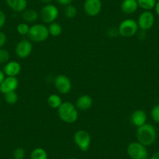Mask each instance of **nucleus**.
I'll list each match as a JSON object with an SVG mask.
<instances>
[{
    "mask_svg": "<svg viewBox=\"0 0 159 159\" xmlns=\"http://www.w3.org/2000/svg\"><path fill=\"white\" fill-rule=\"evenodd\" d=\"M6 20H7L6 14L2 10H0V29H2L3 27V26L5 25Z\"/></svg>",
    "mask_w": 159,
    "mask_h": 159,
    "instance_id": "obj_30",
    "label": "nucleus"
},
{
    "mask_svg": "<svg viewBox=\"0 0 159 159\" xmlns=\"http://www.w3.org/2000/svg\"><path fill=\"white\" fill-rule=\"evenodd\" d=\"M7 6L16 13H23L27 7V0H6Z\"/></svg>",
    "mask_w": 159,
    "mask_h": 159,
    "instance_id": "obj_16",
    "label": "nucleus"
},
{
    "mask_svg": "<svg viewBox=\"0 0 159 159\" xmlns=\"http://www.w3.org/2000/svg\"><path fill=\"white\" fill-rule=\"evenodd\" d=\"M5 77H6L5 73H3V71H2V70H0V84H2V81H3V80L5 79Z\"/></svg>",
    "mask_w": 159,
    "mask_h": 159,
    "instance_id": "obj_32",
    "label": "nucleus"
},
{
    "mask_svg": "<svg viewBox=\"0 0 159 159\" xmlns=\"http://www.w3.org/2000/svg\"><path fill=\"white\" fill-rule=\"evenodd\" d=\"M138 7L137 0H123L121 4V10L126 14H133Z\"/></svg>",
    "mask_w": 159,
    "mask_h": 159,
    "instance_id": "obj_17",
    "label": "nucleus"
},
{
    "mask_svg": "<svg viewBox=\"0 0 159 159\" xmlns=\"http://www.w3.org/2000/svg\"><path fill=\"white\" fill-rule=\"evenodd\" d=\"M12 159H16V158H12Z\"/></svg>",
    "mask_w": 159,
    "mask_h": 159,
    "instance_id": "obj_39",
    "label": "nucleus"
},
{
    "mask_svg": "<svg viewBox=\"0 0 159 159\" xmlns=\"http://www.w3.org/2000/svg\"><path fill=\"white\" fill-rule=\"evenodd\" d=\"M21 71V66L16 61H9L5 64L3 73L7 76H16L20 74Z\"/></svg>",
    "mask_w": 159,
    "mask_h": 159,
    "instance_id": "obj_14",
    "label": "nucleus"
},
{
    "mask_svg": "<svg viewBox=\"0 0 159 159\" xmlns=\"http://www.w3.org/2000/svg\"><path fill=\"white\" fill-rule=\"evenodd\" d=\"M18 85H19V81L16 76H7L0 84V92L5 94L7 93L16 91Z\"/></svg>",
    "mask_w": 159,
    "mask_h": 159,
    "instance_id": "obj_12",
    "label": "nucleus"
},
{
    "mask_svg": "<svg viewBox=\"0 0 159 159\" xmlns=\"http://www.w3.org/2000/svg\"><path fill=\"white\" fill-rule=\"evenodd\" d=\"M151 117L154 123L159 124V104L154 105L151 111Z\"/></svg>",
    "mask_w": 159,
    "mask_h": 159,
    "instance_id": "obj_27",
    "label": "nucleus"
},
{
    "mask_svg": "<svg viewBox=\"0 0 159 159\" xmlns=\"http://www.w3.org/2000/svg\"><path fill=\"white\" fill-rule=\"evenodd\" d=\"M39 17L38 12L34 9H26L22 13V19L26 23H34Z\"/></svg>",
    "mask_w": 159,
    "mask_h": 159,
    "instance_id": "obj_18",
    "label": "nucleus"
},
{
    "mask_svg": "<svg viewBox=\"0 0 159 159\" xmlns=\"http://www.w3.org/2000/svg\"><path fill=\"white\" fill-rule=\"evenodd\" d=\"M58 116L62 122L70 124L77 120L79 113L76 107L72 102H65L58 108Z\"/></svg>",
    "mask_w": 159,
    "mask_h": 159,
    "instance_id": "obj_2",
    "label": "nucleus"
},
{
    "mask_svg": "<svg viewBox=\"0 0 159 159\" xmlns=\"http://www.w3.org/2000/svg\"><path fill=\"white\" fill-rule=\"evenodd\" d=\"M32 50H33V45L30 40L23 39L20 40L16 45L15 52L20 59H25L30 56Z\"/></svg>",
    "mask_w": 159,
    "mask_h": 159,
    "instance_id": "obj_10",
    "label": "nucleus"
},
{
    "mask_svg": "<svg viewBox=\"0 0 159 159\" xmlns=\"http://www.w3.org/2000/svg\"><path fill=\"white\" fill-rule=\"evenodd\" d=\"M7 38L6 34L2 31H0V48H2L5 45V44L7 43Z\"/></svg>",
    "mask_w": 159,
    "mask_h": 159,
    "instance_id": "obj_29",
    "label": "nucleus"
},
{
    "mask_svg": "<svg viewBox=\"0 0 159 159\" xmlns=\"http://www.w3.org/2000/svg\"><path fill=\"white\" fill-rule=\"evenodd\" d=\"M136 137L139 143L146 147L151 146L157 139V131L153 125L145 123L143 126L137 127Z\"/></svg>",
    "mask_w": 159,
    "mask_h": 159,
    "instance_id": "obj_1",
    "label": "nucleus"
},
{
    "mask_svg": "<svg viewBox=\"0 0 159 159\" xmlns=\"http://www.w3.org/2000/svg\"><path fill=\"white\" fill-rule=\"evenodd\" d=\"M73 140L76 146L82 151H87L89 150L91 143V137L89 133L84 129H79L73 136Z\"/></svg>",
    "mask_w": 159,
    "mask_h": 159,
    "instance_id": "obj_6",
    "label": "nucleus"
},
{
    "mask_svg": "<svg viewBox=\"0 0 159 159\" xmlns=\"http://www.w3.org/2000/svg\"><path fill=\"white\" fill-rule=\"evenodd\" d=\"M41 2H43V3H45L47 5V4H50V2L52 1V0H40Z\"/></svg>",
    "mask_w": 159,
    "mask_h": 159,
    "instance_id": "obj_35",
    "label": "nucleus"
},
{
    "mask_svg": "<svg viewBox=\"0 0 159 159\" xmlns=\"http://www.w3.org/2000/svg\"><path fill=\"white\" fill-rule=\"evenodd\" d=\"M150 159H159V151L154 153V154L151 155V157H150Z\"/></svg>",
    "mask_w": 159,
    "mask_h": 159,
    "instance_id": "obj_33",
    "label": "nucleus"
},
{
    "mask_svg": "<svg viewBox=\"0 0 159 159\" xmlns=\"http://www.w3.org/2000/svg\"><path fill=\"white\" fill-rule=\"evenodd\" d=\"M126 152L131 159H148L149 157L147 147L138 141L129 143L126 148Z\"/></svg>",
    "mask_w": 159,
    "mask_h": 159,
    "instance_id": "obj_4",
    "label": "nucleus"
},
{
    "mask_svg": "<svg viewBox=\"0 0 159 159\" xmlns=\"http://www.w3.org/2000/svg\"><path fill=\"white\" fill-rule=\"evenodd\" d=\"M39 16L42 22L50 24L56 22V20L59 16V10L55 5L47 4L42 9L39 13Z\"/></svg>",
    "mask_w": 159,
    "mask_h": 159,
    "instance_id": "obj_7",
    "label": "nucleus"
},
{
    "mask_svg": "<svg viewBox=\"0 0 159 159\" xmlns=\"http://www.w3.org/2000/svg\"><path fill=\"white\" fill-rule=\"evenodd\" d=\"M30 159H48V154L43 148H34L30 153Z\"/></svg>",
    "mask_w": 159,
    "mask_h": 159,
    "instance_id": "obj_20",
    "label": "nucleus"
},
{
    "mask_svg": "<svg viewBox=\"0 0 159 159\" xmlns=\"http://www.w3.org/2000/svg\"><path fill=\"white\" fill-rule=\"evenodd\" d=\"M102 8L101 0H85L84 10L85 13L90 16H95L100 13Z\"/></svg>",
    "mask_w": 159,
    "mask_h": 159,
    "instance_id": "obj_11",
    "label": "nucleus"
},
{
    "mask_svg": "<svg viewBox=\"0 0 159 159\" xmlns=\"http://www.w3.org/2000/svg\"><path fill=\"white\" fill-rule=\"evenodd\" d=\"M93 105L92 98L88 94L80 96L76 102V107L78 110L86 111L90 109Z\"/></svg>",
    "mask_w": 159,
    "mask_h": 159,
    "instance_id": "obj_15",
    "label": "nucleus"
},
{
    "mask_svg": "<svg viewBox=\"0 0 159 159\" xmlns=\"http://www.w3.org/2000/svg\"><path fill=\"white\" fill-rule=\"evenodd\" d=\"M154 21H155V18L152 12L143 11L139 16L137 24L140 30L147 31L152 28L154 24Z\"/></svg>",
    "mask_w": 159,
    "mask_h": 159,
    "instance_id": "obj_8",
    "label": "nucleus"
},
{
    "mask_svg": "<svg viewBox=\"0 0 159 159\" xmlns=\"http://www.w3.org/2000/svg\"><path fill=\"white\" fill-rule=\"evenodd\" d=\"M4 99L9 105H14L18 101V94H16V91L7 93L4 94Z\"/></svg>",
    "mask_w": 159,
    "mask_h": 159,
    "instance_id": "obj_24",
    "label": "nucleus"
},
{
    "mask_svg": "<svg viewBox=\"0 0 159 159\" xmlns=\"http://www.w3.org/2000/svg\"><path fill=\"white\" fill-rule=\"evenodd\" d=\"M154 10H155V13H157V16H159V1H157V3H156L155 7H154Z\"/></svg>",
    "mask_w": 159,
    "mask_h": 159,
    "instance_id": "obj_34",
    "label": "nucleus"
},
{
    "mask_svg": "<svg viewBox=\"0 0 159 159\" xmlns=\"http://www.w3.org/2000/svg\"><path fill=\"white\" fill-rule=\"evenodd\" d=\"M0 104H1V99H0Z\"/></svg>",
    "mask_w": 159,
    "mask_h": 159,
    "instance_id": "obj_37",
    "label": "nucleus"
},
{
    "mask_svg": "<svg viewBox=\"0 0 159 159\" xmlns=\"http://www.w3.org/2000/svg\"><path fill=\"white\" fill-rule=\"evenodd\" d=\"M67 159H78L76 157H70V158H67Z\"/></svg>",
    "mask_w": 159,
    "mask_h": 159,
    "instance_id": "obj_36",
    "label": "nucleus"
},
{
    "mask_svg": "<svg viewBox=\"0 0 159 159\" xmlns=\"http://www.w3.org/2000/svg\"><path fill=\"white\" fill-rule=\"evenodd\" d=\"M138 7L144 11H151L154 9L157 1L156 0H137Z\"/></svg>",
    "mask_w": 159,
    "mask_h": 159,
    "instance_id": "obj_19",
    "label": "nucleus"
},
{
    "mask_svg": "<svg viewBox=\"0 0 159 159\" xmlns=\"http://www.w3.org/2000/svg\"><path fill=\"white\" fill-rule=\"evenodd\" d=\"M156 1H157H157H159V0H156Z\"/></svg>",
    "mask_w": 159,
    "mask_h": 159,
    "instance_id": "obj_38",
    "label": "nucleus"
},
{
    "mask_svg": "<svg viewBox=\"0 0 159 159\" xmlns=\"http://www.w3.org/2000/svg\"><path fill=\"white\" fill-rule=\"evenodd\" d=\"M56 2H57L59 5L67 7V6L69 5H71L73 0H56Z\"/></svg>",
    "mask_w": 159,
    "mask_h": 159,
    "instance_id": "obj_31",
    "label": "nucleus"
},
{
    "mask_svg": "<svg viewBox=\"0 0 159 159\" xmlns=\"http://www.w3.org/2000/svg\"><path fill=\"white\" fill-rule=\"evenodd\" d=\"M30 27L27 23H20L16 27V31L20 35H27L30 30Z\"/></svg>",
    "mask_w": 159,
    "mask_h": 159,
    "instance_id": "obj_25",
    "label": "nucleus"
},
{
    "mask_svg": "<svg viewBox=\"0 0 159 159\" xmlns=\"http://www.w3.org/2000/svg\"><path fill=\"white\" fill-rule=\"evenodd\" d=\"M54 85L58 92L61 94H67L71 91V81L70 78L65 75H58L54 80Z\"/></svg>",
    "mask_w": 159,
    "mask_h": 159,
    "instance_id": "obj_9",
    "label": "nucleus"
},
{
    "mask_svg": "<svg viewBox=\"0 0 159 159\" xmlns=\"http://www.w3.org/2000/svg\"><path fill=\"white\" fill-rule=\"evenodd\" d=\"M48 104L49 107L52 108H59V107L62 105V101L59 95L56 94H52L48 96Z\"/></svg>",
    "mask_w": 159,
    "mask_h": 159,
    "instance_id": "obj_21",
    "label": "nucleus"
},
{
    "mask_svg": "<svg viewBox=\"0 0 159 159\" xmlns=\"http://www.w3.org/2000/svg\"><path fill=\"white\" fill-rule=\"evenodd\" d=\"M49 35H52V37H59L62 32V27L59 23L53 22L49 24L48 27Z\"/></svg>",
    "mask_w": 159,
    "mask_h": 159,
    "instance_id": "obj_22",
    "label": "nucleus"
},
{
    "mask_svg": "<svg viewBox=\"0 0 159 159\" xmlns=\"http://www.w3.org/2000/svg\"><path fill=\"white\" fill-rule=\"evenodd\" d=\"M30 42H43L48 39L49 36L48 27L43 24H36L30 27L28 34L27 35Z\"/></svg>",
    "mask_w": 159,
    "mask_h": 159,
    "instance_id": "obj_3",
    "label": "nucleus"
},
{
    "mask_svg": "<svg viewBox=\"0 0 159 159\" xmlns=\"http://www.w3.org/2000/svg\"><path fill=\"white\" fill-rule=\"evenodd\" d=\"M64 14L65 16L68 19H73L76 17V14H77V10L76 7L73 5H69L66 7L65 10H64Z\"/></svg>",
    "mask_w": 159,
    "mask_h": 159,
    "instance_id": "obj_23",
    "label": "nucleus"
},
{
    "mask_svg": "<svg viewBox=\"0 0 159 159\" xmlns=\"http://www.w3.org/2000/svg\"><path fill=\"white\" fill-rule=\"evenodd\" d=\"M147 119H148V116L146 112L142 109L135 110L130 116L131 123L137 127H140L147 123Z\"/></svg>",
    "mask_w": 159,
    "mask_h": 159,
    "instance_id": "obj_13",
    "label": "nucleus"
},
{
    "mask_svg": "<svg viewBox=\"0 0 159 159\" xmlns=\"http://www.w3.org/2000/svg\"><path fill=\"white\" fill-rule=\"evenodd\" d=\"M138 24L133 19H126L122 21L118 27L119 34L123 38H132L138 31Z\"/></svg>",
    "mask_w": 159,
    "mask_h": 159,
    "instance_id": "obj_5",
    "label": "nucleus"
},
{
    "mask_svg": "<svg viewBox=\"0 0 159 159\" xmlns=\"http://www.w3.org/2000/svg\"><path fill=\"white\" fill-rule=\"evenodd\" d=\"M25 154L26 152L23 148H16L13 153V158L16 159H24L25 157Z\"/></svg>",
    "mask_w": 159,
    "mask_h": 159,
    "instance_id": "obj_28",
    "label": "nucleus"
},
{
    "mask_svg": "<svg viewBox=\"0 0 159 159\" xmlns=\"http://www.w3.org/2000/svg\"><path fill=\"white\" fill-rule=\"evenodd\" d=\"M10 55L7 49L0 48V64H6L10 61Z\"/></svg>",
    "mask_w": 159,
    "mask_h": 159,
    "instance_id": "obj_26",
    "label": "nucleus"
}]
</instances>
